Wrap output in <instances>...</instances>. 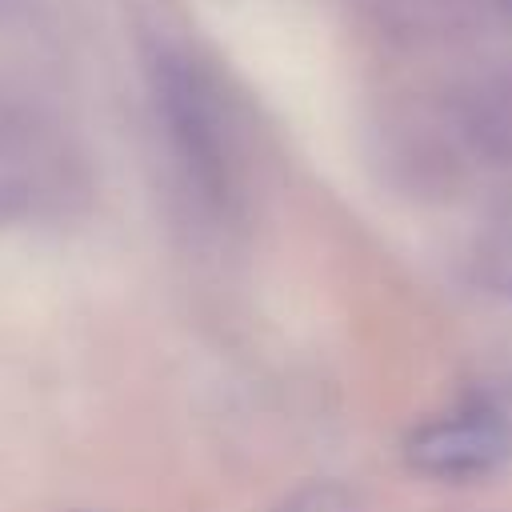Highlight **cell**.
I'll list each match as a JSON object with an SVG mask.
<instances>
[{
    "label": "cell",
    "mask_w": 512,
    "mask_h": 512,
    "mask_svg": "<svg viewBox=\"0 0 512 512\" xmlns=\"http://www.w3.org/2000/svg\"><path fill=\"white\" fill-rule=\"evenodd\" d=\"M512 456V424L500 412L468 408L420 424L404 440V460L440 480H468L500 468Z\"/></svg>",
    "instance_id": "7a4b0ae2"
},
{
    "label": "cell",
    "mask_w": 512,
    "mask_h": 512,
    "mask_svg": "<svg viewBox=\"0 0 512 512\" xmlns=\"http://www.w3.org/2000/svg\"><path fill=\"white\" fill-rule=\"evenodd\" d=\"M508 4H512V0H508Z\"/></svg>",
    "instance_id": "5b68a950"
},
{
    "label": "cell",
    "mask_w": 512,
    "mask_h": 512,
    "mask_svg": "<svg viewBox=\"0 0 512 512\" xmlns=\"http://www.w3.org/2000/svg\"><path fill=\"white\" fill-rule=\"evenodd\" d=\"M276 512H356V504H352L344 484H336V480H308L296 492H288L276 504Z\"/></svg>",
    "instance_id": "277c9868"
},
{
    "label": "cell",
    "mask_w": 512,
    "mask_h": 512,
    "mask_svg": "<svg viewBox=\"0 0 512 512\" xmlns=\"http://www.w3.org/2000/svg\"><path fill=\"white\" fill-rule=\"evenodd\" d=\"M156 108L188 204L208 224L232 220L240 204V180L232 132L216 92L184 60H164L156 68Z\"/></svg>",
    "instance_id": "6da1fadb"
},
{
    "label": "cell",
    "mask_w": 512,
    "mask_h": 512,
    "mask_svg": "<svg viewBox=\"0 0 512 512\" xmlns=\"http://www.w3.org/2000/svg\"><path fill=\"white\" fill-rule=\"evenodd\" d=\"M44 196H52V184L40 164H28V156L0 148V224L36 212Z\"/></svg>",
    "instance_id": "3957f363"
}]
</instances>
